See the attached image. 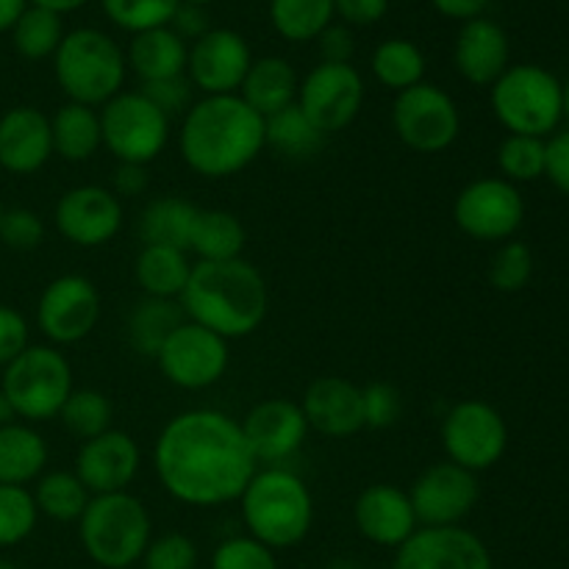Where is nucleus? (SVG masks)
I'll use <instances>...</instances> for the list:
<instances>
[{
	"instance_id": "1",
	"label": "nucleus",
	"mask_w": 569,
	"mask_h": 569,
	"mask_svg": "<svg viewBox=\"0 0 569 569\" xmlns=\"http://www.w3.org/2000/svg\"><path fill=\"white\" fill-rule=\"evenodd\" d=\"M153 465L164 492L194 509L239 500L259 470L239 420L217 409L172 417L156 439Z\"/></svg>"
},
{
	"instance_id": "2",
	"label": "nucleus",
	"mask_w": 569,
	"mask_h": 569,
	"mask_svg": "<svg viewBox=\"0 0 569 569\" xmlns=\"http://www.w3.org/2000/svg\"><path fill=\"white\" fill-rule=\"evenodd\" d=\"M178 150L198 176H237L264 150V117L239 94H203L183 114Z\"/></svg>"
},
{
	"instance_id": "3",
	"label": "nucleus",
	"mask_w": 569,
	"mask_h": 569,
	"mask_svg": "<svg viewBox=\"0 0 569 569\" xmlns=\"http://www.w3.org/2000/svg\"><path fill=\"white\" fill-rule=\"evenodd\" d=\"M178 303L189 322L231 342L259 331L270 309V292L250 261H198Z\"/></svg>"
},
{
	"instance_id": "4",
	"label": "nucleus",
	"mask_w": 569,
	"mask_h": 569,
	"mask_svg": "<svg viewBox=\"0 0 569 569\" xmlns=\"http://www.w3.org/2000/svg\"><path fill=\"white\" fill-rule=\"evenodd\" d=\"M242 520L248 537L270 550H287L303 542L315 522V500L303 478L283 467H259L244 487Z\"/></svg>"
},
{
	"instance_id": "5",
	"label": "nucleus",
	"mask_w": 569,
	"mask_h": 569,
	"mask_svg": "<svg viewBox=\"0 0 569 569\" xmlns=\"http://www.w3.org/2000/svg\"><path fill=\"white\" fill-rule=\"evenodd\" d=\"M53 72L70 103L100 109L122 92L128 72L126 50L98 28H76L61 39Z\"/></svg>"
},
{
	"instance_id": "6",
	"label": "nucleus",
	"mask_w": 569,
	"mask_h": 569,
	"mask_svg": "<svg viewBox=\"0 0 569 569\" xmlns=\"http://www.w3.org/2000/svg\"><path fill=\"white\" fill-rule=\"evenodd\" d=\"M78 537L98 567L128 569L142 561L153 539V522L137 495H94L78 520Z\"/></svg>"
},
{
	"instance_id": "7",
	"label": "nucleus",
	"mask_w": 569,
	"mask_h": 569,
	"mask_svg": "<svg viewBox=\"0 0 569 569\" xmlns=\"http://www.w3.org/2000/svg\"><path fill=\"white\" fill-rule=\"evenodd\" d=\"M492 111L509 133L545 139L565 117V87L545 67L515 64L492 83Z\"/></svg>"
},
{
	"instance_id": "8",
	"label": "nucleus",
	"mask_w": 569,
	"mask_h": 569,
	"mask_svg": "<svg viewBox=\"0 0 569 569\" xmlns=\"http://www.w3.org/2000/svg\"><path fill=\"white\" fill-rule=\"evenodd\" d=\"M72 367L53 345H28L9 367H3L0 392L14 415L26 422L59 417L72 392Z\"/></svg>"
},
{
	"instance_id": "9",
	"label": "nucleus",
	"mask_w": 569,
	"mask_h": 569,
	"mask_svg": "<svg viewBox=\"0 0 569 569\" xmlns=\"http://www.w3.org/2000/svg\"><path fill=\"white\" fill-rule=\"evenodd\" d=\"M103 148L120 164H144L159 159L170 142V117L156 109L142 92H120L100 106Z\"/></svg>"
},
{
	"instance_id": "10",
	"label": "nucleus",
	"mask_w": 569,
	"mask_h": 569,
	"mask_svg": "<svg viewBox=\"0 0 569 569\" xmlns=\"http://www.w3.org/2000/svg\"><path fill=\"white\" fill-rule=\"evenodd\" d=\"M392 126L400 142L417 153H442L453 148L461 133V111L445 89L422 81L398 92Z\"/></svg>"
},
{
	"instance_id": "11",
	"label": "nucleus",
	"mask_w": 569,
	"mask_h": 569,
	"mask_svg": "<svg viewBox=\"0 0 569 569\" xmlns=\"http://www.w3.org/2000/svg\"><path fill=\"white\" fill-rule=\"evenodd\" d=\"M442 448L448 461L470 472H483L503 459L509 428L503 415L483 400H461L442 420Z\"/></svg>"
},
{
	"instance_id": "12",
	"label": "nucleus",
	"mask_w": 569,
	"mask_h": 569,
	"mask_svg": "<svg viewBox=\"0 0 569 569\" xmlns=\"http://www.w3.org/2000/svg\"><path fill=\"white\" fill-rule=\"evenodd\" d=\"M231 350L222 337L198 322H181L156 353L159 372L178 389L200 392L226 376Z\"/></svg>"
},
{
	"instance_id": "13",
	"label": "nucleus",
	"mask_w": 569,
	"mask_h": 569,
	"mask_svg": "<svg viewBox=\"0 0 569 569\" xmlns=\"http://www.w3.org/2000/svg\"><path fill=\"white\" fill-rule=\"evenodd\" d=\"M453 220L478 242H506L526 220V200L506 178H478L456 194Z\"/></svg>"
},
{
	"instance_id": "14",
	"label": "nucleus",
	"mask_w": 569,
	"mask_h": 569,
	"mask_svg": "<svg viewBox=\"0 0 569 569\" xmlns=\"http://www.w3.org/2000/svg\"><path fill=\"white\" fill-rule=\"evenodd\" d=\"M478 498H481L478 476L453 461H437L426 467L409 489L411 509L420 528L461 526V520L472 515Z\"/></svg>"
},
{
	"instance_id": "15",
	"label": "nucleus",
	"mask_w": 569,
	"mask_h": 569,
	"mask_svg": "<svg viewBox=\"0 0 569 569\" xmlns=\"http://www.w3.org/2000/svg\"><path fill=\"white\" fill-rule=\"evenodd\" d=\"M298 106L326 137L345 131L365 106V78L353 64L320 61L300 81Z\"/></svg>"
},
{
	"instance_id": "16",
	"label": "nucleus",
	"mask_w": 569,
	"mask_h": 569,
	"mask_svg": "<svg viewBox=\"0 0 569 569\" xmlns=\"http://www.w3.org/2000/svg\"><path fill=\"white\" fill-rule=\"evenodd\" d=\"M100 320V292L89 278L59 276L42 289L37 326L53 345H78Z\"/></svg>"
},
{
	"instance_id": "17",
	"label": "nucleus",
	"mask_w": 569,
	"mask_h": 569,
	"mask_svg": "<svg viewBox=\"0 0 569 569\" xmlns=\"http://www.w3.org/2000/svg\"><path fill=\"white\" fill-rule=\"evenodd\" d=\"M126 211L111 189L98 183L67 189L53 209L56 231L76 248H103L120 233Z\"/></svg>"
},
{
	"instance_id": "18",
	"label": "nucleus",
	"mask_w": 569,
	"mask_h": 569,
	"mask_svg": "<svg viewBox=\"0 0 569 569\" xmlns=\"http://www.w3.org/2000/svg\"><path fill=\"white\" fill-rule=\"evenodd\" d=\"M253 53L244 37L231 28H209L189 44L187 78L203 94H239Z\"/></svg>"
},
{
	"instance_id": "19",
	"label": "nucleus",
	"mask_w": 569,
	"mask_h": 569,
	"mask_svg": "<svg viewBox=\"0 0 569 569\" xmlns=\"http://www.w3.org/2000/svg\"><path fill=\"white\" fill-rule=\"evenodd\" d=\"M239 426H242L244 442L259 467H281L303 448L306 437H309V422H306L300 403L283 398L256 403Z\"/></svg>"
},
{
	"instance_id": "20",
	"label": "nucleus",
	"mask_w": 569,
	"mask_h": 569,
	"mask_svg": "<svg viewBox=\"0 0 569 569\" xmlns=\"http://www.w3.org/2000/svg\"><path fill=\"white\" fill-rule=\"evenodd\" d=\"M392 569H495L489 548L461 526L417 528L398 550Z\"/></svg>"
},
{
	"instance_id": "21",
	"label": "nucleus",
	"mask_w": 569,
	"mask_h": 569,
	"mask_svg": "<svg viewBox=\"0 0 569 569\" xmlns=\"http://www.w3.org/2000/svg\"><path fill=\"white\" fill-rule=\"evenodd\" d=\"M139 467H142V450H139L137 439L111 428L100 437L81 442L72 472L94 498V495L128 492Z\"/></svg>"
},
{
	"instance_id": "22",
	"label": "nucleus",
	"mask_w": 569,
	"mask_h": 569,
	"mask_svg": "<svg viewBox=\"0 0 569 569\" xmlns=\"http://www.w3.org/2000/svg\"><path fill=\"white\" fill-rule=\"evenodd\" d=\"M353 522L356 531L367 542L395 550L420 528L409 492L392 487V483H372V487L361 489L353 506Z\"/></svg>"
},
{
	"instance_id": "23",
	"label": "nucleus",
	"mask_w": 569,
	"mask_h": 569,
	"mask_svg": "<svg viewBox=\"0 0 569 569\" xmlns=\"http://www.w3.org/2000/svg\"><path fill=\"white\" fill-rule=\"evenodd\" d=\"M309 431L322 433L328 439H348L365 428V406H361V387L348 378L322 376L309 383L300 400Z\"/></svg>"
},
{
	"instance_id": "24",
	"label": "nucleus",
	"mask_w": 569,
	"mask_h": 569,
	"mask_svg": "<svg viewBox=\"0 0 569 569\" xmlns=\"http://www.w3.org/2000/svg\"><path fill=\"white\" fill-rule=\"evenodd\" d=\"M53 156L50 117L33 106H17L0 117V167L14 176H33Z\"/></svg>"
},
{
	"instance_id": "25",
	"label": "nucleus",
	"mask_w": 569,
	"mask_h": 569,
	"mask_svg": "<svg viewBox=\"0 0 569 569\" xmlns=\"http://www.w3.org/2000/svg\"><path fill=\"white\" fill-rule=\"evenodd\" d=\"M453 64L472 87H492L509 70V37L489 17L467 20L456 37Z\"/></svg>"
},
{
	"instance_id": "26",
	"label": "nucleus",
	"mask_w": 569,
	"mask_h": 569,
	"mask_svg": "<svg viewBox=\"0 0 569 569\" xmlns=\"http://www.w3.org/2000/svg\"><path fill=\"white\" fill-rule=\"evenodd\" d=\"M298 87L300 78L295 67L281 56H261L253 59L248 76H244L242 87H239V98L267 120V117L278 114L287 106L298 103Z\"/></svg>"
},
{
	"instance_id": "27",
	"label": "nucleus",
	"mask_w": 569,
	"mask_h": 569,
	"mask_svg": "<svg viewBox=\"0 0 569 569\" xmlns=\"http://www.w3.org/2000/svg\"><path fill=\"white\" fill-rule=\"evenodd\" d=\"M189 44L170 26L133 33L126 61L142 83L187 76Z\"/></svg>"
},
{
	"instance_id": "28",
	"label": "nucleus",
	"mask_w": 569,
	"mask_h": 569,
	"mask_svg": "<svg viewBox=\"0 0 569 569\" xmlns=\"http://www.w3.org/2000/svg\"><path fill=\"white\" fill-rule=\"evenodd\" d=\"M48 467V442L26 422L0 426V483L28 487Z\"/></svg>"
},
{
	"instance_id": "29",
	"label": "nucleus",
	"mask_w": 569,
	"mask_h": 569,
	"mask_svg": "<svg viewBox=\"0 0 569 569\" xmlns=\"http://www.w3.org/2000/svg\"><path fill=\"white\" fill-rule=\"evenodd\" d=\"M50 137H53V156L64 161H89L103 148V131H100V111L92 106L70 103L59 106L50 117Z\"/></svg>"
},
{
	"instance_id": "30",
	"label": "nucleus",
	"mask_w": 569,
	"mask_h": 569,
	"mask_svg": "<svg viewBox=\"0 0 569 569\" xmlns=\"http://www.w3.org/2000/svg\"><path fill=\"white\" fill-rule=\"evenodd\" d=\"M133 276H137L144 298L178 300L187 289L189 276H192V261H189L187 250L142 244L137 264H133Z\"/></svg>"
},
{
	"instance_id": "31",
	"label": "nucleus",
	"mask_w": 569,
	"mask_h": 569,
	"mask_svg": "<svg viewBox=\"0 0 569 569\" xmlns=\"http://www.w3.org/2000/svg\"><path fill=\"white\" fill-rule=\"evenodd\" d=\"M244 239L248 233L237 214L226 209H198L189 253L198 256V261L242 259Z\"/></svg>"
},
{
	"instance_id": "32",
	"label": "nucleus",
	"mask_w": 569,
	"mask_h": 569,
	"mask_svg": "<svg viewBox=\"0 0 569 569\" xmlns=\"http://www.w3.org/2000/svg\"><path fill=\"white\" fill-rule=\"evenodd\" d=\"M198 217V206L183 198H156L144 206L139 217V237L144 244H164V248L187 250L192 239V226Z\"/></svg>"
},
{
	"instance_id": "33",
	"label": "nucleus",
	"mask_w": 569,
	"mask_h": 569,
	"mask_svg": "<svg viewBox=\"0 0 569 569\" xmlns=\"http://www.w3.org/2000/svg\"><path fill=\"white\" fill-rule=\"evenodd\" d=\"M181 322H187V315L178 300L142 298L128 315V342L139 356L156 359L161 345Z\"/></svg>"
},
{
	"instance_id": "34",
	"label": "nucleus",
	"mask_w": 569,
	"mask_h": 569,
	"mask_svg": "<svg viewBox=\"0 0 569 569\" xmlns=\"http://www.w3.org/2000/svg\"><path fill=\"white\" fill-rule=\"evenodd\" d=\"M326 142V133L300 111L298 103L287 106L264 120V148H272L289 161L311 159Z\"/></svg>"
},
{
	"instance_id": "35",
	"label": "nucleus",
	"mask_w": 569,
	"mask_h": 569,
	"mask_svg": "<svg viewBox=\"0 0 569 569\" xmlns=\"http://www.w3.org/2000/svg\"><path fill=\"white\" fill-rule=\"evenodd\" d=\"M33 503H37L39 515L50 517L56 522H78L81 520L83 509L92 500L76 472L53 470L42 472L33 487Z\"/></svg>"
},
{
	"instance_id": "36",
	"label": "nucleus",
	"mask_w": 569,
	"mask_h": 569,
	"mask_svg": "<svg viewBox=\"0 0 569 569\" xmlns=\"http://www.w3.org/2000/svg\"><path fill=\"white\" fill-rule=\"evenodd\" d=\"M372 76L392 92H406L426 81V56L411 39H387L372 53Z\"/></svg>"
},
{
	"instance_id": "37",
	"label": "nucleus",
	"mask_w": 569,
	"mask_h": 569,
	"mask_svg": "<svg viewBox=\"0 0 569 569\" xmlns=\"http://www.w3.org/2000/svg\"><path fill=\"white\" fill-rule=\"evenodd\" d=\"M333 0H270V22L289 42H311L333 22Z\"/></svg>"
},
{
	"instance_id": "38",
	"label": "nucleus",
	"mask_w": 569,
	"mask_h": 569,
	"mask_svg": "<svg viewBox=\"0 0 569 569\" xmlns=\"http://www.w3.org/2000/svg\"><path fill=\"white\" fill-rule=\"evenodd\" d=\"M61 39H64V20H61V14L39 9V6L31 3L22 11L20 20L14 22V28H11L14 50L28 61L53 59Z\"/></svg>"
},
{
	"instance_id": "39",
	"label": "nucleus",
	"mask_w": 569,
	"mask_h": 569,
	"mask_svg": "<svg viewBox=\"0 0 569 569\" xmlns=\"http://www.w3.org/2000/svg\"><path fill=\"white\" fill-rule=\"evenodd\" d=\"M61 426L72 433L76 439L87 442V439L100 437V433L111 431V400L98 389H72L67 403L59 411Z\"/></svg>"
},
{
	"instance_id": "40",
	"label": "nucleus",
	"mask_w": 569,
	"mask_h": 569,
	"mask_svg": "<svg viewBox=\"0 0 569 569\" xmlns=\"http://www.w3.org/2000/svg\"><path fill=\"white\" fill-rule=\"evenodd\" d=\"M100 6L117 28L142 33L170 26L181 0H100Z\"/></svg>"
},
{
	"instance_id": "41",
	"label": "nucleus",
	"mask_w": 569,
	"mask_h": 569,
	"mask_svg": "<svg viewBox=\"0 0 569 569\" xmlns=\"http://www.w3.org/2000/svg\"><path fill=\"white\" fill-rule=\"evenodd\" d=\"M498 170L509 183H528L545 176V139L509 133L498 148Z\"/></svg>"
},
{
	"instance_id": "42",
	"label": "nucleus",
	"mask_w": 569,
	"mask_h": 569,
	"mask_svg": "<svg viewBox=\"0 0 569 569\" xmlns=\"http://www.w3.org/2000/svg\"><path fill=\"white\" fill-rule=\"evenodd\" d=\"M39 520V509L28 487H3L0 483V548H14L26 542Z\"/></svg>"
},
{
	"instance_id": "43",
	"label": "nucleus",
	"mask_w": 569,
	"mask_h": 569,
	"mask_svg": "<svg viewBox=\"0 0 569 569\" xmlns=\"http://www.w3.org/2000/svg\"><path fill=\"white\" fill-rule=\"evenodd\" d=\"M533 276V253L522 242H503L489 264V283L498 292L515 295L528 287Z\"/></svg>"
},
{
	"instance_id": "44",
	"label": "nucleus",
	"mask_w": 569,
	"mask_h": 569,
	"mask_svg": "<svg viewBox=\"0 0 569 569\" xmlns=\"http://www.w3.org/2000/svg\"><path fill=\"white\" fill-rule=\"evenodd\" d=\"M211 569H278L276 550L253 537H231L214 550Z\"/></svg>"
},
{
	"instance_id": "45",
	"label": "nucleus",
	"mask_w": 569,
	"mask_h": 569,
	"mask_svg": "<svg viewBox=\"0 0 569 569\" xmlns=\"http://www.w3.org/2000/svg\"><path fill=\"white\" fill-rule=\"evenodd\" d=\"M198 567V548L187 533H164L150 539L142 556V569H194Z\"/></svg>"
},
{
	"instance_id": "46",
	"label": "nucleus",
	"mask_w": 569,
	"mask_h": 569,
	"mask_svg": "<svg viewBox=\"0 0 569 569\" xmlns=\"http://www.w3.org/2000/svg\"><path fill=\"white\" fill-rule=\"evenodd\" d=\"M361 406H365V428H372V431L392 428L400 420V415H403L400 392L392 383L383 381L361 387Z\"/></svg>"
},
{
	"instance_id": "47",
	"label": "nucleus",
	"mask_w": 569,
	"mask_h": 569,
	"mask_svg": "<svg viewBox=\"0 0 569 569\" xmlns=\"http://www.w3.org/2000/svg\"><path fill=\"white\" fill-rule=\"evenodd\" d=\"M44 239V222L31 209H6L0 220V242L9 250H37Z\"/></svg>"
},
{
	"instance_id": "48",
	"label": "nucleus",
	"mask_w": 569,
	"mask_h": 569,
	"mask_svg": "<svg viewBox=\"0 0 569 569\" xmlns=\"http://www.w3.org/2000/svg\"><path fill=\"white\" fill-rule=\"evenodd\" d=\"M139 92L150 100L159 111H164L167 117H178L187 114L192 109V94L194 87L187 76H176V78H164V81H153V83H142Z\"/></svg>"
},
{
	"instance_id": "49",
	"label": "nucleus",
	"mask_w": 569,
	"mask_h": 569,
	"mask_svg": "<svg viewBox=\"0 0 569 569\" xmlns=\"http://www.w3.org/2000/svg\"><path fill=\"white\" fill-rule=\"evenodd\" d=\"M28 322L11 306L0 303V367H9L28 348Z\"/></svg>"
},
{
	"instance_id": "50",
	"label": "nucleus",
	"mask_w": 569,
	"mask_h": 569,
	"mask_svg": "<svg viewBox=\"0 0 569 569\" xmlns=\"http://www.w3.org/2000/svg\"><path fill=\"white\" fill-rule=\"evenodd\" d=\"M317 48H320L322 61H328V64H350V59H353L356 53L353 31H350V26H345V22L342 26L331 22V26L317 37Z\"/></svg>"
},
{
	"instance_id": "51",
	"label": "nucleus",
	"mask_w": 569,
	"mask_h": 569,
	"mask_svg": "<svg viewBox=\"0 0 569 569\" xmlns=\"http://www.w3.org/2000/svg\"><path fill=\"white\" fill-rule=\"evenodd\" d=\"M333 11L342 17L345 26L365 28L387 17L389 0H333Z\"/></svg>"
},
{
	"instance_id": "52",
	"label": "nucleus",
	"mask_w": 569,
	"mask_h": 569,
	"mask_svg": "<svg viewBox=\"0 0 569 569\" xmlns=\"http://www.w3.org/2000/svg\"><path fill=\"white\" fill-rule=\"evenodd\" d=\"M545 176L556 189L569 194V131L556 133L545 142Z\"/></svg>"
},
{
	"instance_id": "53",
	"label": "nucleus",
	"mask_w": 569,
	"mask_h": 569,
	"mask_svg": "<svg viewBox=\"0 0 569 569\" xmlns=\"http://www.w3.org/2000/svg\"><path fill=\"white\" fill-rule=\"evenodd\" d=\"M170 28L183 39V42H187V39H192L194 42V39H200L206 31H209V17H206L203 6L181 3L178 6L176 17H172Z\"/></svg>"
},
{
	"instance_id": "54",
	"label": "nucleus",
	"mask_w": 569,
	"mask_h": 569,
	"mask_svg": "<svg viewBox=\"0 0 569 569\" xmlns=\"http://www.w3.org/2000/svg\"><path fill=\"white\" fill-rule=\"evenodd\" d=\"M150 176L144 164H117L114 170V194L117 198H139L148 192Z\"/></svg>"
},
{
	"instance_id": "55",
	"label": "nucleus",
	"mask_w": 569,
	"mask_h": 569,
	"mask_svg": "<svg viewBox=\"0 0 569 569\" xmlns=\"http://www.w3.org/2000/svg\"><path fill=\"white\" fill-rule=\"evenodd\" d=\"M433 9L439 14L450 17V20H476L483 17V9L489 6V0H431Z\"/></svg>"
},
{
	"instance_id": "56",
	"label": "nucleus",
	"mask_w": 569,
	"mask_h": 569,
	"mask_svg": "<svg viewBox=\"0 0 569 569\" xmlns=\"http://www.w3.org/2000/svg\"><path fill=\"white\" fill-rule=\"evenodd\" d=\"M26 9H28V0H0V33L11 31Z\"/></svg>"
},
{
	"instance_id": "57",
	"label": "nucleus",
	"mask_w": 569,
	"mask_h": 569,
	"mask_svg": "<svg viewBox=\"0 0 569 569\" xmlns=\"http://www.w3.org/2000/svg\"><path fill=\"white\" fill-rule=\"evenodd\" d=\"M31 6H39V9H48V11H56V14H70V11L81 9L83 3H89V0H28Z\"/></svg>"
},
{
	"instance_id": "58",
	"label": "nucleus",
	"mask_w": 569,
	"mask_h": 569,
	"mask_svg": "<svg viewBox=\"0 0 569 569\" xmlns=\"http://www.w3.org/2000/svg\"><path fill=\"white\" fill-rule=\"evenodd\" d=\"M17 415L14 409H11V403L6 400V395L0 392V426H9V422H14Z\"/></svg>"
},
{
	"instance_id": "59",
	"label": "nucleus",
	"mask_w": 569,
	"mask_h": 569,
	"mask_svg": "<svg viewBox=\"0 0 569 569\" xmlns=\"http://www.w3.org/2000/svg\"><path fill=\"white\" fill-rule=\"evenodd\" d=\"M328 569H361L356 561H348V559H339L333 561V565H328Z\"/></svg>"
},
{
	"instance_id": "60",
	"label": "nucleus",
	"mask_w": 569,
	"mask_h": 569,
	"mask_svg": "<svg viewBox=\"0 0 569 569\" xmlns=\"http://www.w3.org/2000/svg\"><path fill=\"white\" fill-rule=\"evenodd\" d=\"M565 117L569 120V81L565 83Z\"/></svg>"
},
{
	"instance_id": "61",
	"label": "nucleus",
	"mask_w": 569,
	"mask_h": 569,
	"mask_svg": "<svg viewBox=\"0 0 569 569\" xmlns=\"http://www.w3.org/2000/svg\"><path fill=\"white\" fill-rule=\"evenodd\" d=\"M181 3H189V6H209V3H214V0H181Z\"/></svg>"
},
{
	"instance_id": "62",
	"label": "nucleus",
	"mask_w": 569,
	"mask_h": 569,
	"mask_svg": "<svg viewBox=\"0 0 569 569\" xmlns=\"http://www.w3.org/2000/svg\"><path fill=\"white\" fill-rule=\"evenodd\" d=\"M0 569H17L14 565H11V561H6V559H0Z\"/></svg>"
},
{
	"instance_id": "63",
	"label": "nucleus",
	"mask_w": 569,
	"mask_h": 569,
	"mask_svg": "<svg viewBox=\"0 0 569 569\" xmlns=\"http://www.w3.org/2000/svg\"><path fill=\"white\" fill-rule=\"evenodd\" d=\"M3 211H6V209H3V203H0V220H3Z\"/></svg>"
},
{
	"instance_id": "64",
	"label": "nucleus",
	"mask_w": 569,
	"mask_h": 569,
	"mask_svg": "<svg viewBox=\"0 0 569 569\" xmlns=\"http://www.w3.org/2000/svg\"><path fill=\"white\" fill-rule=\"evenodd\" d=\"M128 569H139V567H128Z\"/></svg>"
}]
</instances>
